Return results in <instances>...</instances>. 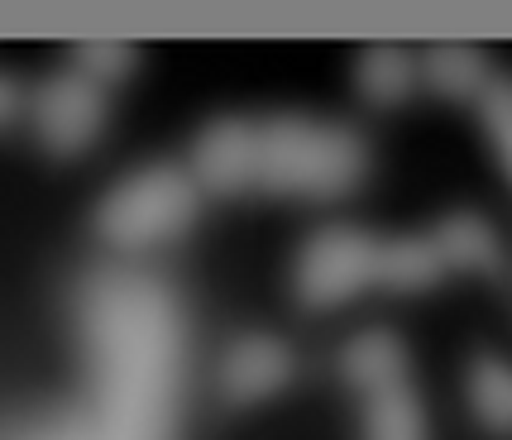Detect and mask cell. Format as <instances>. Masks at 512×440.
<instances>
[{"label": "cell", "mask_w": 512, "mask_h": 440, "mask_svg": "<svg viewBox=\"0 0 512 440\" xmlns=\"http://www.w3.org/2000/svg\"><path fill=\"white\" fill-rule=\"evenodd\" d=\"M364 177V144L345 125L283 115L259 125L254 139V187L278 197H340Z\"/></svg>", "instance_id": "6da1fadb"}, {"label": "cell", "mask_w": 512, "mask_h": 440, "mask_svg": "<svg viewBox=\"0 0 512 440\" xmlns=\"http://www.w3.org/2000/svg\"><path fill=\"white\" fill-rule=\"evenodd\" d=\"M197 182L173 168H144L120 182L101 206V235L120 249H154L178 240L197 216Z\"/></svg>", "instance_id": "7a4b0ae2"}, {"label": "cell", "mask_w": 512, "mask_h": 440, "mask_svg": "<svg viewBox=\"0 0 512 440\" xmlns=\"http://www.w3.org/2000/svg\"><path fill=\"white\" fill-rule=\"evenodd\" d=\"M374 283H379V240H369L364 230L345 225L321 230L297 259V297L312 311L345 307Z\"/></svg>", "instance_id": "3957f363"}, {"label": "cell", "mask_w": 512, "mask_h": 440, "mask_svg": "<svg viewBox=\"0 0 512 440\" xmlns=\"http://www.w3.org/2000/svg\"><path fill=\"white\" fill-rule=\"evenodd\" d=\"M101 115H106L101 87L87 72H72V77H58L44 87L39 106H34V125L53 154H77L101 134Z\"/></svg>", "instance_id": "277c9868"}, {"label": "cell", "mask_w": 512, "mask_h": 440, "mask_svg": "<svg viewBox=\"0 0 512 440\" xmlns=\"http://www.w3.org/2000/svg\"><path fill=\"white\" fill-rule=\"evenodd\" d=\"M254 139H259V125L249 120H235L225 115L211 130L197 139V154H192V182L216 192V197H230V192H245L254 187Z\"/></svg>", "instance_id": "5b68a950"}, {"label": "cell", "mask_w": 512, "mask_h": 440, "mask_svg": "<svg viewBox=\"0 0 512 440\" xmlns=\"http://www.w3.org/2000/svg\"><path fill=\"white\" fill-rule=\"evenodd\" d=\"M292 378V350L273 335H249L225 350L221 397L225 402H259Z\"/></svg>", "instance_id": "8992f818"}, {"label": "cell", "mask_w": 512, "mask_h": 440, "mask_svg": "<svg viewBox=\"0 0 512 440\" xmlns=\"http://www.w3.org/2000/svg\"><path fill=\"white\" fill-rule=\"evenodd\" d=\"M407 354H402L398 335L388 330H364L359 340L345 345V378L355 383L364 397H379L388 388H402L407 383Z\"/></svg>", "instance_id": "52a82bcc"}, {"label": "cell", "mask_w": 512, "mask_h": 440, "mask_svg": "<svg viewBox=\"0 0 512 440\" xmlns=\"http://www.w3.org/2000/svg\"><path fill=\"white\" fill-rule=\"evenodd\" d=\"M446 273L450 268L436 249V235H402L393 244H379V283L393 292H422Z\"/></svg>", "instance_id": "ba28073f"}, {"label": "cell", "mask_w": 512, "mask_h": 440, "mask_svg": "<svg viewBox=\"0 0 512 440\" xmlns=\"http://www.w3.org/2000/svg\"><path fill=\"white\" fill-rule=\"evenodd\" d=\"M417 72L426 77V87L441 91V96H484L489 87V63L479 48H465V44H446V48H431Z\"/></svg>", "instance_id": "9c48e42d"}, {"label": "cell", "mask_w": 512, "mask_h": 440, "mask_svg": "<svg viewBox=\"0 0 512 440\" xmlns=\"http://www.w3.org/2000/svg\"><path fill=\"white\" fill-rule=\"evenodd\" d=\"M431 235H436V249H441L446 268L493 273V268L503 264V254H498V235H493L479 216H450L446 225H441V230H431Z\"/></svg>", "instance_id": "30bf717a"}, {"label": "cell", "mask_w": 512, "mask_h": 440, "mask_svg": "<svg viewBox=\"0 0 512 440\" xmlns=\"http://www.w3.org/2000/svg\"><path fill=\"white\" fill-rule=\"evenodd\" d=\"M417 58L402 53V48H369L359 58V91L374 101V106H398L412 96L417 87Z\"/></svg>", "instance_id": "8fae6325"}, {"label": "cell", "mask_w": 512, "mask_h": 440, "mask_svg": "<svg viewBox=\"0 0 512 440\" xmlns=\"http://www.w3.org/2000/svg\"><path fill=\"white\" fill-rule=\"evenodd\" d=\"M469 402L479 421H489L493 431H512V369L498 359H479L469 374Z\"/></svg>", "instance_id": "7c38bea8"}, {"label": "cell", "mask_w": 512, "mask_h": 440, "mask_svg": "<svg viewBox=\"0 0 512 440\" xmlns=\"http://www.w3.org/2000/svg\"><path fill=\"white\" fill-rule=\"evenodd\" d=\"M369 440H422V407L407 383L369 397Z\"/></svg>", "instance_id": "4fadbf2b"}, {"label": "cell", "mask_w": 512, "mask_h": 440, "mask_svg": "<svg viewBox=\"0 0 512 440\" xmlns=\"http://www.w3.org/2000/svg\"><path fill=\"white\" fill-rule=\"evenodd\" d=\"M479 101H484V130H489L493 149L512 177V82H489Z\"/></svg>", "instance_id": "5bb4252c"}, {"label": "cell", "mask_w": 512, "mask_h": 440, "mask_svg": "<svg viewBox=\"0 0 512 440\" xmlns=\"http://www.w3.org/2000/svg\"><path fill=\"white\" fill-rule=\"evenodd\" d=\"M10 115H15V87H10V82L0 77V125H5Z\"/></svg>", "instance_id": "9a60e30c"}]
</instances>
